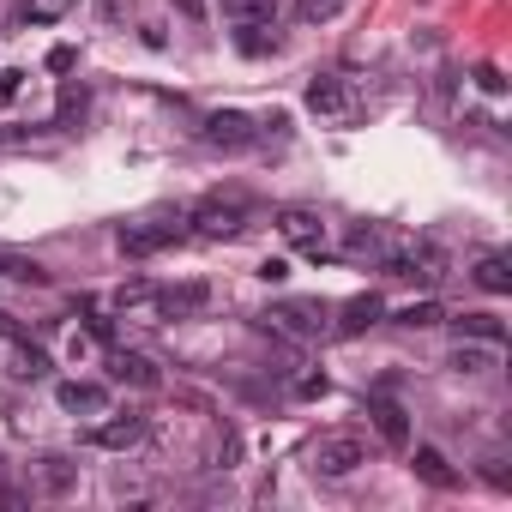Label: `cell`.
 Segmentation results:
<instances>
[{
	"instance_id": "obj_1",
	"label": "cell",
	"mask_w": 512,
	"mask_h": 512,
	"mask_svg": "<svg viewBox=\"0 0 512 512\" xmlns=\"http://www.w3.org/2000/svg\"><path fill=\"white\" fill-rule=\"evenodd\" d=\"M380 272L386 278H410V284H434L446 272V253L434 241H416V235H392L386 253H380Z\"/></svg>"
},
{
	"instance_id": "obj_2",
	"label": "cell",
	"mask_w": 512,
	"mask_h": 512,
	"mask_svg": "<svg viewBox=\"0 0 512 512\" xmlns=\"http://www.w3.org/2000/svg\"><path fill=\"white\" fill-rule=\"evenodd\" d=\"M187 223H193V235H205V241H235V235L247 229V199H241V193H205V199L187 211Z\"/></svg>"
},
{
	"instance_id": "obj_3",
	"label": "cell",
	"mask_w": 512,
	"mask_h": 512,
	"mask_svg": "<svg viewBox=\"0 0 512 512\" xmlns=\"http://www.w3.org/2000/svg\"><path fill=\"white\" fill-rule=\"evenodd\" d=\"M266 326H272V338H326L332 332V308L326 302H308V296H284V302H272V314H266Z\"/></svg>"
},
{
	"instance_id": "obj_4",
	"label": "cell",
	"mask_w": 512,
	"mask_h": 512,
	"mask_svg": "<svg viewBox=\"0 0 512 512\" xmlns=\"http://www.w3.org/2000/svg\"><path fill=\"white\" fill-rule=\"evenodd\" d=\"M368 464V440L362 434H320V446H314V476H356Z\"/></svg>"
},
{
	"instance_id": "obj_5",
	"label": "cell",
	"mask_w": 512,
	"mask_h": 512,
	"mask_svg": "<svg viewBox=\"0 0 512 512\" xmlns=\"http://www.w3.org/2000/svg\"><path fill=\"white\" fill-rule=\"evenodd\" d=\"M199 139H205L211 151H247V145H260V127H253L241 109H211V115L199 121Z\"/></svg>"
},
{
	"instance_id": "obj_6",
	"label": "cell",
	"mask_w": 512,
	"mask_h": 512,
	"mask_svg": "<svg viewBox=\"0 0 512 512\" xmlns=\"http://www.w3.org/2000/svg\"><path fill=\"white\" fill-rule=\"evenodd\" d=\"M175 241H181V223H169V217H157V223H121L115 229V247L127 253V260H151V253H163Z\"/></svg>"
},
{
	"instance_id": "obj_7",
	"label": "cell",
	"mask_w": 512,
	"mask_h": 512,
	"mask_svg": "<svg viewBox=\"0 0 512 512\" xmlns=\"http://www.w3.org/2000/svg\"><path fill=\"white\" fill-rule=\"evenodd\" d=\"M278 235H284L290 247L314 253V260H326V223H320V211H308V205H284V211H278Z\"/></svg>"
},
{
	"instance_id": "obj_8",
	"label": "cell",
	"mask_w": 512,
	"mask_h": 512,
	"mask_svg": "<svg viewBox=\"0 0 512 512\" xmlns=\"http://www.w3.org/2000/svg\"><path fill=\"white\" fill-rule=\"evenodd\" d=\"M205 302H211V284L187 278V284H169V290H157V302H151V320H193V314H205Z\"/></svg>"
},
{
	"instance_id": "obj_9",
	"label": "cell",
	"mask_w": 512,
	"mask_h": 512,
	"mask_svg": "<svg viewBox=\"0 0 512 512\" xmlns=\"http://www.w3.org/2000/svg\"><path fill=\"white\" fill-rule=\"evenodd\" d=\"M139 440H145V416H133V410H121V416L103 410V422L85 434V446H97V452H133Z\"/></svg>"
},
{
	"instance_id": "obj_10",
	"label": "cell",
	"mask_w": 512,
	"mask_h": 512,
	"mask_svg": "<svg viewBox=\"0 0 512 512\" xmlns=\"http://www.w3.org/2000/svg\"><path fill=\"white\" fill-rule=\"evenodd\" d=\"M380 320H386V302L368 290V296H350V302L338 308L332 332H338V338H362V332H368V326H380Z\"/></svg>"
},
{
	"instance_id": "obj_11",
	"label": "cell",
	"mask_w": 512,
	"mask_h": 512,
	"mask_svg": "<svg viewBox=\"0 0 512 512\" xmlns=\"http://www.w3.org/2000/svg\"><path fill=\"white\" fill-rule=\"evenodd\" d=\"M109 380H121V386H139V392L163 386L157 362H151V356H139V350H109Z\"/></svg>"
},
{
	"instance_id": "obj_12",
	"label": "cell",
	"mask_w": 512,
	"mask_h": 512,
	"mask_svg": "<svg viewBox=\"0 0 512 512\" xmlns=\"http://www.w3.org/2000/svg\"><path fill=\"white\" fill-rule=\"evenodd\" d=\"M55 404L73 410V416H79V410H85V416H103V410H109V392H103L97 380H61V386H55Z\"/></svg>"
},
{
	"instance_id": "obj_13",
	"label": "cell",
	"mask_w": 512,
	"mask_h": 512,
	"mask_svg": "<svg viewBox=\"0 0 512 512\" xmlns=\"http://www.w3.org/2000/svg\"><path fill=\"white\" fill-rule=\"evenodd\" d=\"M368 416H374V428H380V440L386 446H410V410L404 404H392V398H368Z\"/></svg>"
},
{
	"instance_id": "obj_14",
	"label": "cell",
	"mask_w": 512,
	"mask_h": 512,
	"mask_svg": "<svg viewBox=\"0 0 512 512\" xmlns=\"http://www.w3.org/2000/svg\"><path fill=\"white\" fill-rule=\"evenodd\" d=\"M410 470H416L428 488H440V494H446V488H458V470L446 464V452H440V446H416V452H410Z\"/></svg>"
},
{
	"instance_id": "obj_15",
	"label": "cell",
	"mask_w": 512,
	"mask_h": 512,
	"mask_svg": "<svg viewBox=\"0 0 512 512\" xmlns=\"http://www.w3.org/2000/svg\"><path fill=\"white\" fill-rule=\"evenodd\" d=\"M308 109H314V115H344V109H350V91H344V79H338V73H320V79H308Z\"/></svg>"
},
{
	"instance_id": "obj_16",
	"label": "cell",
	"mask_w": 512,
	"mask_h": 512,
	"mask_svg": "<svg viewBox=\"0 0 512 512\" xmlns=\"http://www.w3.org/2000/svg\"><path fill=\"white\" fill-rule=\"evenodd\" d=\"M386 241H392V229H380V223H356V229H350V241H344V253H350V260H368V266H380Z\"/></svg>"
},
{
	"instance_id": "obj_17",
	"label": "cell",
	"mask_w": 512,
	"mask_h": 512,
	"mask_svg": "<svg viewBox=\"0 0 512 512\" xmlns=\"http://www.w3.org/2000/svg\"><path fill=\"white\" fill-rule=\"evenodd\" d=\"M470 278H476V290H488V296H512V260H506V253H482Z\"/></svg>"
},
{
	"instance_id": "obj_18",
	"label": "cell",
	"mask_w": 512,
	"mask_h": 512,
	"mask_svg": "<svg viewBox=\"0 0 512 512\" xmlns=\"http://www.w3.org/2000/svg\"><path fill=\"white\" fill-rule=\"evenodd\" d=\"M494 362H500V344H476V338L446 356V368H458V374H488Z\"/></svg>"
},
{
	"instance_id": "obj_19",
	"label": "cell",
	"mask_w": 512,
	"mask_h": 512,
	"mask_svg": "<svg viewBox=\"0 0 512 512\" xmlns=\"http://www.w3.org/2000/svg\"><path fill=\"white\" fill-rule=\"evenodd\" d=\"M73 488H79V464H73L67 452H49V458H43V494L61 500V494H73Z\"/></svg>"
},
{
	"instance_id": "obj_20",
	"label": "cell",
	"mask_w": 512,
	"mask_h": 512,
	"mask_svg": "<svg viewBox=\"0 0 512 512\" xmlns=\"http://www.w3.org/2000/svg\"><path fill=\"white\" fill-rule=\"evenodd\" d=\"M79 7V0H19V13H13V25H55V19H67Z\"/></svg>"
},
{
	"instance_id": "obj_21",
	"label": "cell",
	"mask_w": 512,
	"mask_h": 512,
	"mask_svg": "<svg viewBox=\"0 0 512 512\" xmlns=\"http://www.w3.org/2000/svg\"><path fill=\"white\" fill-rule=\"evenodd\" d=\"M55 362H49V350L43 344H25V338H13V380H43Z\"/></svg>"
},
{
	"instance_id": "obj_22",
	"label": "cell",
	"mask_w": 512,
	"mask_h": 512,
	"mask_svg": "<svg viewBox=\"0 0 512 512\" xmlns=\"http://www.w3.org/2000/svg\"><path fill=\"white\" fill-rule=\"evenodd\" d=\"M223 19L229 25H272L278 19V0H223Z\"/></svg>"
},
{
	"instance_id": "obj_23",
	"label": "cell",
	"mask_w": 512,
	"mask_h": 512,
	"mask_svg": "<svg viewBox=\"0 0 512 512\" xmlns=\"http://www.w3.org/2000/svg\"><path fill=\"white\" fill-rule=\"evenodd\" d=\"M235 49H241L247 61L278 55V31H272V25H235Z\"/></svg>"
},
{
	"instance_id": "obj_24",
	"label": "cell",
	"mask_w": 512,
	"mask_h": 512,
	"mask_svg": "<svg viewBox=\"0 0 512 512\" xmlns=\"http://www.w3.org/2000/svg\"><path fill=\"white\" fill-rule=\"evenodd\" d=\"M151 302H157V284H145V278H133V284L115 290V314H145L151 320Z\"/></svg>"
},
{
	"instance_id": "obj_25",
	"label": "cell",
	"mask_w": 512,
	"mask_h": 512,
	"mask_svg": "<svg viewBox=\"0 0 512 512\" xmlns=\"http://www.w3.org/2000/svg\"><path fill=\"white\" fill-rule=\"evenodd\" d=\"M452 326H458V338H476V344H506V326H500L494 314H458Z\"/></svg>"
},
{
	"instance_id": "obj_26",
	"label": "cell",
	"mask_w": 512,
	"mask_h": 512,
	"mask_svg": "<svg viewBox=\"0 0 512 512\" xmlns=\"http://www.w3.org/2000/svg\"><path fill=\"white\" fill-rule=\"evenodd\" d=\"M392 320H398V326H410V332H428V326H440L446 314H440V302H434V296H422V302H410V308H398Z\"/></svg>"
},
{
	"instance_id": "obj_27",
	"label": "cell",
	"mask_w": 512,
	"mask_h": 512,
	"mask_svg": "<svg viewBox=\"0 0 512 512\" xmlns=\"http://www.w3.org/2000/svg\"><path fill=\"white\" fill-rule=\"evenodd\" d=\"M0 278H25V284H49V272L37 260H25V253H7L0 247Z\"/></svg>"
},
{
	"instance_id": "obj_28",
	"label": "cell",
	"mask_w": 512,
	"mask_h": 512,
	"mask_svg": "<svg viewBox=\"0 0 512 512\" xmlns=\"http://www.w3.org/2000/svg\"><path fill=\"white\" fill-rule=\"evenodd\" d=\"M338 7H344V0H302L296 13H302V25H320V19H332Z\"/></svg>"
},
{
	"instance_id": "obj_29",
	"label": "cell",
	"mask_w": 512,
	"mask_h": 512,
	"mask_svg": "<svg viewBox=\"0 0 512 512\" xmlns=\"http://www.w3.org/2000/svg\"><path fill=\"white\" fill-rule=\"evenodd\" d=\"M482 476H488V488H512V470H506V458H482Z\"/></svg>"
},
{
	"instance_id": "obj_30",
	"label": "cell",
	"mask_w": 512,
	"mask_h": 512,
	"mask_svg": "<svg viewBox=\"0 0 512 512\" xmlns=\"http://www.w3.org/2000/svg\"><path fill=\"white\" fill-rule=\"evenodd\" d=\"M25 79H31L25 67H7V73H0V97H7V103H13V97L25 91Z\"/></svg>"
},
{
	"instance_id": "obj_31",
	"label": "cell",
	"mask_w": 512,
	"mask_h": 512,
	"mask_svg": "<svg viewBox=\"0 0 512 512\" xmlns=\"http://www.w3.org/2000/svg\"><path fill=\"white\" fill-rule=\"evenodd\" d=\"M169 7H175V13H181L187 25H205V13H211V7H205V0H169Z\"/></svg>"
},
{
	"instance_id": "obj_32",
	"label": "cell",
	"mask_w": 512,
	"mask_h": 512,
	"mask_svg": "<svg viewBox=\"0 0 512 512\" xmlns=\"http://www.w3.org/2000/svg\"><path fill=\"white\" fill-rule=\"evenodd\" d=\"M476 85H482L488 97H500V91H506V79H500V67H476Z\"/></svg>"
},
{
	"instance_id": "obj_33",
	"label": "cell",
	"mask_w": 512,
	"mask_h": 512,
	"mask_svg": "<svg viewBox=\"0 0 512 512\" xmlns=\"http://www.w3.org/2000/svg\"><path fill=\"white\" fill-rule=\"evenodd\" d=\"M73 61H79V55H73L67 43H61V49H49V73H73Z\"/></svg>"
},
{
	"instance_id": "obj_34",
	"label": "cell",
	"mask_w": 512,
	"mask_h": 512,
	"mask_svg": "<svg viewBox=\"0 0 512 512\" xmlns=\"http://www.w3.org/2000/svg\"><path fill=\"white\" fill-rule=\"evenodd\" d=\"M296 398H326V374H308V380H296Z\"/></svg>"
},
{
	"instance_id": "obj_35",
	"label": "cell",
	"mask_w": 512,
	"mask_h": 512,
	"mask_svg": "<svg viewBox=\"0 0 512 512\" xmlns=\"http://www.w3.org/2000/svg\"><path fill=\"white\" fill-rule=\"evenodd\" d=\"M260 278H266V284H284V278H290V266H284V260H266V266H260Z\"/></svg>"
},
{
	"instance_id": "obj_36",
	"label": "cell",
	"mask_w": 512,
	"mask_h": 512,
	"mask_svg": "<svg viewBox=\"0 0 512 512\" xmlns=\"http://www.w3.org/2000/svg\"><path fill=\"white\" fill-rule=\"evenodd\" d=\"M0 338H19V320H13L7 308H0Z\"/></svg>"
}]
</instances>
